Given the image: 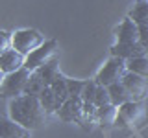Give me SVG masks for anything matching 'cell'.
Wrapping results in <instances>:
<instances>
[{"label": "cell", "mask_w": 148, "mask_h": 138, "mask_svg": "<svg viewBox=\"0 0 148 138\" xmlns=\"http://www.w3.org/2000/svg\"><path fill=\"white\" fill-rule=\"evenodd\" d=\"M130 20H133L137 26L148 24V0H137V4L133 6L132 13H130Z\"/></svg>", "instance_id": "ac0fdd59"}, {"label": "cell", "mask_w": 148, "mask_h": 138, "mask_svg": "<svg viewBox=\"0 0 148 138\" xmlns=\"http://www.w3.org/2000/svg\"><path fill=\"white\" fill-rule=\"evenodd\" d=\"M139 43L145 46V48H148V24L139 26Z\"/></svg>", "instance_id": "484cf974"}, {"label": "cell", "mask_w": 148, "mask_h": 138, "mask_svg": "<svg viewBox=\"0 0 148 138\" xmlns=\"http://www.w3.org/2000/svg\"><path fill=\"white\" fill-rule=\"evenodd\" d=\"M111 53H113V57H120L124 61H130V59L146 55V48L141 43H135V44H119L117 43L111 48Z\"/></svg>", "instance_id": "30bf717a"}, {"label": "cell", "mask_w": 148, "mask_h": 138, "mask_svg": "<svg viewBox=\"0 0 148 138\" xmlns=\"http://www.w3.org/2000/svg\"><path fill=\"white\" fill-rule=\"evenodd\" d=\"M119 44H135L139 43V26L133 20H124L117 30Z\"/></svg>", "instance_id": "7c38bea8"}, {"label": "cell", "mask_w": 148, "mask_h": 138, "mask_svg": "<svg viewBox=\"0 0 148 138\" xmlns=\"http://www.w3.org/2000/svg\"><path fill=\"white\" fill-rule=\"evenodd\" d=\"M108 92H109L111 105H115V107H120V105L128 103V101H135L133 96L128 92V89L122 85V83H115V85L108 87Z\"/></svg>", "instance_id": "5bb4252c"}, {"label": "cell", "mask_w": 148, "mask_h": 138, "mask_svg": "<svg viewBox=\"0 0 148 138\" xmlns=\"http://www.w3.org/2000/svg\"><path fill=\"white\" fill-rule=\"evenodd\" d=\"M0 138H30V131L11 118L0 116Z\"/></svg>", "instance_id": "8fae6325"}, {"label": "cell", "mask_w": 148, "mask_h": 138, "mask_svg": "<svg viewBox=\"0 0 148 138\" xmlns=\"http://www.w3.org/2000/svg\"><path fill=\"white\" fill-rule=\"evenodd\" d=\"M58 41H45L43 44L39 46V48H35L34 52H30L24 57V68L30 72L37 70V68H41L43 64L50 63L52 59H56V55H58Z\"/></svg>", "instance_id": "7a4b0ae2"}, {"label": "cell", "mask_w": 148, "mask_h": 138, "mask_svg": "<svg viewBox=\"0 0 148 138\" xmlns=\"http://www.w3.org/2000/svg\"><path fill=\"white\" fill-rule=\"evenodd\" d=\"M128 72L126 68V61L120 57H111L108 63L102 66V70L96 74L95 83L100 87H111L115 83H120L124 77V74Z\"/></svg>", "instance_id": "3957f363"}, {"label": "cell", "mask_w": 148, "mask_h": 138, "mask_svg": "<svg viewBox=\"0 0 148 138\" xmlns=\"http://www.w3.org/2000/svg\"><path fill=\"white\" fill-rule=\"evenodd\" d=\"M9 48H13L11 46V33L0 30V55H2L4 52H8Z\"/></svg>", "instance_id": "d4e9b609"}, {"label": "cell", "mask_w": 148, "mask_h": 138, "mask_svg": "<svg viewBox=\"0 0 148 138\" xmlns=\"http://www.w3.org/2000/svg\"><path fill=\"white\" fill-rule=\"evenodd\" d=\"M34 72L39 74V77L43 79L45 87H50L56 79L61 77V74H59V61H58V59H52L50 63L43 64L41 68H37V70H34Z\"/></svg>", "instance_id": "4fadbf2b"}, {"label": "cell", "mask_w": 148, "mask_h": 138, "mask_svg": "<svg viewBox=\"0 0 148 138\" xmlns=\"http://www.w3.org/2000/svg\"><path fill=\"white\" fill-rule=\"evenodd\" d=\"M96 83L95 81H85V87H83L82 90V96L80 98L85 101V103H92V99H95V92H96Z\"/></svg>", "instance_id": "603a6c76"}, {"label": "cell", "mask_w": 148, "mask_h": 138, "mask_svg": "<svg viewBox=\"0 0 148 138\" xmlns=\"http://www.w3.org/2000/svg\"><path fill=\"white\" fill-rule=\"evenodd\" d=\"M117 116H119V107H115V105H111V103L96 107V120H98V125H104V127L115 125Z\"/></svg>", "instance_id": "9a60e30c"}, {"label": "cell", "mask_w": 148, "mask_h": 138, "mask_svg": "<svg viewBox=\"0 0 148 138\" xmlns=\"http://www.w3.org/2000/svg\"><path fill=\"white\" fill-rule=\"evenodd\" d=\"M80 125L83 129H87V131H91V129H95V125L98 123V120H96V107L92 103H85L83 101V110H82V118H80Z\"/></svg>", "instance_id": "e0dca14e"}, {"label": "cell", "mask_w": 148, "mask_h": 138, "mask_svg": "<svg viewBox=\"0 0 148 138\" xmlns=\"http://www.w3.org/2000/svg\"><path fill=\"white\" fill-rule=\"evenodd\" d=\"M126 68H128V72H133V74H137V76L148 79V55L126 61Z\"/></svg>", "instance_id": "d6986e66"}, {"label": "cell", "mask_w": 148, "mask_h": 138, "mask_svg": "<svg viewBox=\"0 0 148 138\" xmlns=\"http://www.w3.org/2000/svg\"><path fill=\"white\" fill-rule=\"evenodd\" d=\"M145 118H146V107L143 105V101H128V103L119 107V116L115 123L137 127L145 122Z\"/></svg>", "instance_id": "8992f818"}, {"label": "cell", "mask_w": 148, "mask_h": 138, "mask_svg": "<svg viewBox=\"0 0 148 138\" xmlns=\"http://www.w3.org/2000/svg\"><path fill=\"white\" fill-rule=\"evenodd\" d=\"M30 76H32V72L26 70V68H21V70H17L13 74H6L2 85H0V96L2 98H11V99L22 96Z\"/></svg>", "instance_id": "277c9868"}, {"label": "cell", "mask_w": 148, "mask_h": 138, "mask_svg": "<svg viewBox=\"0 0 148 138\" xmlns=\"http://www.w3.org/2000/svg\"><path fill=\"white\" fill-rule=\"evenodd\" d=\"M67 87H69V96H76L80 98L82 96V90L85 87V81H76V79H67Z\"/></svg>", "instance_id": "cb8c5ba5"}, {"label": "cell", "mask_w": 148, "mask_h": 138, "mask_svg": "<svg viewBox=\"0 0 148 138\" xmlns=\"http://www.w3.org/2000/svg\"><path fill=\"white\" fill-rule=\"evenodd\" d=\"M146 55H148V48H146Z\"/></svg>", "instance_id": "83f0119b"}, {"label": "cell", "mask_w": 148, "mask_h": 138, "mask_svg": "<svg viewBox=\"0 0 148 138\" xmlns=\"http://www.w3.org/2000/svg\"><path fill=\"white\" fill-rule=\"evenodd\" d=\"M82 110H83V99L72 96V98H69L61 107H59L58 114L63 122H76L78 123L80 118H82Z\"/></svg>", "instance_id": "ba28073f"}, {"label": "cell", "mask_w": 148, "mask_h": 138, "mask_svg": "<svg viewBox=\"0 0 148 138\" xmlns=\"http://www.w3.org/2000/svg\"><path fill=\"white\" fill-rule=\"evenodd\" d=\"M21 68H24V55L18 53L17 50L9 48L8 52L0 55V70L4 74H13Z\"/></svg>", "instance_id": "9c48e42d"}, {"label": "cell", "mask_w": 148, "mask_h": 138, "mask_svg": "<svg viewBox=\"0 0 148 138\" xmlns=\"http://www.w3.org/2000/svg\"><path fill=\"white\" fill-rule=\"evenodd\" d=\"M120 83L128 89V92L133 96V99H135V101H143L148 96V79L137 76V74L126 72Z\"/></svg>", "instance_id": "52a82bcc"}, {"label": "cell", "mask_w": 148, "mask_h": 138, "mask_svg": "<svg viewBox=\"0 0 148 138\" xmlns=\"http://www.w3.org/2000/svg\"><path fill=\"white\" fill-rule=\"evenodd\" d=\"M50 89H52V92L56 94V98L59 99V103H65L71 96H69V87H67V77H59V79H56L52 85H50Z\"/></svg>", "instance_id": "44dd1931"}, {"label": "cell", "mask_w": 148, "mask_h": 138, "mask_svg": "<svg viewBox=\"0 0 148 138\" xmlns=\"http://www.w3.org/2000/svg\"><path fill=\"white\" fill-rule=\"evenodd\" d=\"M111 103L109 99V92H108V87H96V92H95V99H92V105L95 107H102V105H108Z\"/></svg>", "instance_id": "7402d4cb"}, {"label": "cell", "mask_w": 148, "mask_h": 138, "mask_svg": "<svg viewBox=\"0 0 148 138\" xmlns=\"http://www.w3.org/2000/svg\"><path fill=\"white\" fill-rule=\"evenodd\" d=\"M43 89H45V83L39 77V74H37V72H32L30 79H28V83H26L24 94L26 96H35V98H39V94L43 92Z\"/></svg>", "instance_id": "ffe728a7"}, {"label": "cell", "mask_w": 148, "mask_h": 138, "mask_svg": "<svg viewBox=\"0 0 148 138\" xmlns=\"http://www.w3.org/2000/svg\"><path fill=\"white\" fill-rule=\"evenodd\" d=\"M45 109L41 105L39 98L35 96H18L9 101V118L17 122L18 125L32 131V129H39L45 122Z\"/></svg>", "instance_id": "6da1fadb"}, {"label": "cell", "mask_w": 148, "mask_h": 138, "mask_svg": "<svg viewBox=\"0 0 148 138\" xmlns=\"http://www.w3.org/2000/svg\"><path fill=\"white\" fill-rule=\"evenodd\" d=\"M43 43H45V37L37 30H18L15 33H11L13 50H17V52L22 53L24 57L30 52H34L35 48H39Z\"/></svg>", "instance_id": "5b68a950"}, {"label": "cell", "mask_w": 148, "mask_h": 138, "mask_svg": "<svg viewBox=\"0 0 148 138\" xmlns=\"http://www.w3.org/2000/svg\"><path fill=\"white\" fill-rule=\"evenodd\" d=\"M39 101H41V105H43V109H45L46 114L58 112L59 107H61L59 99L56 98V94L52 92V89H50V87H45V89H43V92L39 94Z\"/></svg>", "instance_id": "2e32d148"}, {"label": "cell", "mask_w": 148, "mask_h": 138, "mask_svg": "<svg viewBox=\"0 0 148 138\" xmlns=\"http://www.w3.org/2000/svg\"><path fill=\"white\" fill-rule=\"evenodd\" d=\"M4 77H6V74H4L2 70H0V85H2V81H4Z\"/></svg>", "instance_id": "4316f807"}]
</instances>
